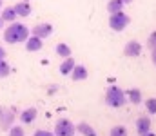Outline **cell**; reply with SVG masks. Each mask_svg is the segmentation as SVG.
Returning a JSON list of instances; mask_svg holds the SVG:
<instances>
[{"instance_id":"cell-1","label":"cell","mask_w":156,"mask_h":136,"mask_svg":"<svg viewBox=\"0 0 156 136\" xmlns=\"http://www.w3.org/2000/svg\"><path fill=\"white\" fill-rule=\"evenodd\" d=\"M29 38V27L20 22H11L7 29H4V40L7 44H22Z\"/></svg>"},{"instance_id":"cell-2","label":"cell","mask_w":156,"mask_h":136,"mask_svg":"<svg viewBox=\"0 0 156 136\" xmlns=\"http://www.w3.org/2000/svg\"><path fill=\"white\" fill-rule=\"evenodd\" d=\"M105 103L111 107H122L125 103V92L118 85H111L105 91Z\"/></svg>"},{"instance_id":"cell-3","label":"cell","mask_w":156,"mask_h":136,"mask_svg":"<svg viewBox=\"0 0 156 136\" xmlns=\"http://www.w3.org/2000/svg\"><path fill=\"white\" fill-rule=\"evenodd\" d=\"M55 136H75L76 133V127L73 125V122L71 120H67V118H60L56 124H55Z\"/></svg>"},{"instance_id":"cell-4","label":"cell","mask_w":156,"mask_h":136,"mask_svg":"<svg viewBox=\"0 0 156 136\" xmlns=\"http://www.w3.org/2000/svg\"><path fill=\"white\" fill-rule=\"evenodd\" d=\"M129 22H131V18H129V15H125L123 11H120V13H115V15H111L109 16V26H111V29L113 31H123L127 26H129Z\"/></svg>"},{"instance_id":"cell-5","label":"cell","mask_w":156,"mask_h":136,"mask_svg":"<svg viewBox=\"0 0 156 136\" xmlns=\"http://www.w3.org/2000/svg\"><path fill=\"white\" fill-rule=\"evenodd\" d=\"M13 122H15V113L11 109L2 107L0 109V129L9 131V127H13Z\"/></svg>"},{"instance_id":"cell-6","label":"cell","mask_w":156,"mask_h":136,"mask_svg":"<svg viewBox=\"0 0 156 136\" xmlns=\"http://www.w3.org/2000/svg\"><path fill=\"white\" fill-rule=\"evenodd\" d=\"M31 33H33V37H38V38H47V37H51V33H53V26L51 24H47V22H44V24H37L33 29H31Z\"/></svg>"},{"instance_id":"cell-7","label":"cell","mask_w":156,"mask_h":136,"mask_svg":"<svg viewBox=\"0 0 156 136\" xmlns=\"http://www.w3.org/2000/svg\"><path fill=\"white\" fill-rule=\"evenodd\" d=\"M123 54H125V56H131V58L140 56V54H142V45H140V42H136V40L127 42L125 47H123Z\"/></svg>"},{"instance_id":"cell-8","label":"cell","mask_w":156,"mask_h":136,"mask_svg":"<svg viewBox=\"0 0 156 136\" xmlns=\"http://www.w3.org/2000/svg\"><path fill=\"white\" fill-rule=\"evenodd\" d=\"M136 131H138V134H147L149 131H151V118H147V116H140L138 120H136Z\"/></svg>"},{"instance_id":"cell-9","label":"cell","mask_w":156,"mask_h":136,"mask_svg":"<svg viewBox=\"0 0 156 136\" xmlns=\"http://www.w3.org/2000/svg\"><path fill=\"white\" fill-rule=\"evenodd\" d=\"M37 116H38L37 107H27V109H24V111L20 113V122H22V124H31Z\"/></svg>"},{"instance_id":"cell-10","label":"cell","mask_w":156,"mask_h":136,"mask_svg":"<svg viewBox=\"0 0 156 136\" xmlns=\"http://www.w3.org/2000/svg\"><path fill=\"white\" fill-rule=\"evenodd\" d=\"M13 7H15V11H16L18 16H29V15H31V4H29L27 0L18 2V4H15Z\"/></svg>"},{"instance_id":"cell-11","label":"cell","mask_w":156,"mask_h":136,"mask_svg":"<svg viewBox=\"0 0 156 136\" xmlns=\"http://www.w3.org/2000/svg\"><path fill=\"white\" fill-rule=\"evenodd\" d=\"M87 67L85 65H75L73 67V71H71V78L75 80V82H80V80H85L87 78Z\"/></svg>"},{"instance_id":"cell-12","label":"cell","mask_w":156,"mask_h":136,"mask_svg":"<svg viewBox=\"0 0 156 136\" xmlns=\"http://www.w3.org/2000/svg\"><path fill=\"white\" fill-rule=\"evenodd\" d=\"M42 38L38 37H29L27 40H26V49L29 51V53H35V51H40L42 49Z\"/></svg>"},{"instance_id":"cell-13","label":"cell","mask_w":156,"mask_h":136,"mask_svg":"<svg viewBox=\"0 0 156 136\" xmlns=\"http://www.w3.org/2000/svg\"><path fill=\"white\" fill-rule=\"evenodd\" d=\"M0 16H2V20H4V22H9V24H11V22H15V20H16V16H18V15H16L15 7H13V5H9V7H4V9H2V15H0Z\"/></svg>"},{"instance_id":"cell-14","label":"cell","mask_w":156,"mask_h":136,"mask_svg":"<svg viewBox=\"0 0 156 136\" xmlns=\"http://www.w3.org/2000/svg\"><path fill=\"white\" fill-rule=\"evenodd\" d=\"M75 65H76V64H75V58H71V56H69V58H64V62L60 64V73L67 76V75H71V71H73Z\"/></svg>"},{"instance_id":"cell-15","label":"cell","mask_w":156,"mask_h":136,"mask_svg":"<svg viewBox=\"0 0 156 136\" xmlns=\"http://www.w3.org/2000/svg\"><path fill=\"white\" fill-rule=\"evenodd\" d=\"M76 131H80L83 136H96V131H94L93 125H89L87 122H80L76 125Z\"/></svg>"},{"instance_id":"cell-16","label":"cell","mask_w":156,"mask_h":136,"mask_svg":"<svg viewBox=\"0 0 156 136\" xmlns=\"http://www.w3.org/2000/svg\"><path fill=\"white\" fill-rule=\"evenodd\" d=\"M122 9H123V2H122V0H109V2H107V11H109L111 15L120 13Z\"/></svg>"},{"instance_id":"cell-17","label":"cell","mask_w":156,"mask_h":136,"mask_svg":"<svg viewBox=\"0 0 156 136\" xmlns=\"http://www.w3.org/2000/svg\"><path fill=\"white\" fill-rule=\"evenodd\" d=\"M127 98H129L131 103L138 105V103L142 102V92H140V89H129L127 91Z\"/></svg>"},{"instance_id":"cell-18","label":"cell","mask_w":156,"mask_h":136,"mask_svg":"<svg viewBox=\"0 0 156 136\" xmlns=\"http://www.w3.org/2000/svg\"><path fill=\"white\" fill-rule=\"evenodd\" d=\"M56 54L62 58H69L71 56V47L67 44H58L56 45Z\"/></svg>"},{"instance_id":"cell-19","label":"cell","mask_w":156,"mask_h":136,"mask_svg":"<svg viewBox=\"0 0 156 136\" xmlns=\"http://www.w3.org/2000/svg\"><path fill=\"white\" fill-rule=\"evenodd\" d=\"M9 73H11V67H9V64H7L5 60H0V78H5V76H9Z\"/></svg>"},{"instance_id":"cell-20","label":"cell","mask_w":156,"mask_h":136,"mask_svg":"<svg viewBox=\"0 0 156 136\" xmlns=\"http://www.w3.org/2000/svg\"><path fill=\"white\" fill-rule=\"evenodd\" d=\"M145 109L149 114H156V98H147L145 100Z\"/></svg>"},{"instance_id":"cell-21","label":"cell","mask_w":156,"mask_h":136,"mask_svg":"<svg viewBox=\"0 0 156 136\" xmlns=\"http://www.w3.org/2000/svg\"><path fill=\"white\" fill-rule=\"evenodd\" d=\"M109 136H127V129H125L123 125H115V127L111 129Z\"/></svg>"},{"instance_id":"cell-22","label":"cell","mask_w":156,"mask_h":136,"mask_svg":"<svg viewBox=\"0 0 156 136\" xmlns=\"http://www.w3.org/2000/svg\"><path fill=\"white\" fill-rule=\"evenodd\" d=\"M9 136H26V133H24V129H22V127L13 125V127H9Z\"/></svg>"},{"instance_id":"cell-23","label":"cell","mask_w":156,"mask_h":136,"mask_svg":"<svg viewBox=\"0 0 156 136\" xmlns=\"http://www.w3.org/2000/svg\"><path fill=\"white\" fill-rule=\"evenodd\" d=\"M147 47H149L151 51H154L156 49V31L149 35V38H147Z\"/></svg>"},{"instance_id":"cell-24","label":"cell","mask_w":156,"mask_h":136,"mask_svg":"<svg viewBox=\"0 0 156 136\" xmlns=\"http://www.w3.org/2000/svg\"><path fill=\"white\" fill-rule=\"evenodd\" d=\"M33 136H55L51 131H44V129H38V131H35V134Z\"/></svg>"},{"instance_id":"cell-25","label":"cell","mask_w":156,"mask_h":136,"mask_svg":"<svg viewBox=\"0 0 156 136\" xmlns=\"http://www.w3.org/2000/svg\"><path fill=\"white\" fill-rule=\"evenodd\" d=\"M4 58H5V49L0 45V60H4Z\"/></svg>"},{"instance_id":"cell-26","label":"cell","mask_w":156,"mask_h":136,"mask_svg":"<svg viewBox=\"0 0 156 136\" xmlns=\"http://www.w3.org/2000/svg\"><path fill=\"white\" fill-rule=\"evenodd\" d=\"M151 58H153V64H154V65H156V49H154V51H153V56H151Z\"/></svg>"},{"instance_id":"cell-27","label":"cell","mask_w":156,"mask_h":136,"mask_svg":"<svg viewBox=\"0 0 156 136\" xmlns=\"http://www.w3.org/2000/svg\"><path fill=\"white\" fill-rule=\"evenodd\" d=\"M4 24H5V22H4V20H2V16H0V29H4Z\"/></svg>"},{"instance_id":"cell-28","label":"cell","mask_w":156,"mask_h":136,"mask_svg":"<svg viewBox=\"0 0 156 136\" xmlns=\"http://www.w3.org/2000/svg\"><path fill=\"white\" fill-rule=\"evenodd\" d=\"M122 2H123V4H131L133 0H122Z\"/></svg>"},{"instance_id":"cell-29","label":"cell","mask_w":156,"mask_h":136,"mask_svg":"<svg viewBox=\"0 0 156 136\" xmlns=\"http://www.w3.org/2000/svg\"><path fill=\"white\" fill-rule=\"evenodd\" d=\"M142 136H156V134H153V133H147V134H142Z\"/></svg>"},{"instance_id":"cell-30","label":"cell","mask_w":156,"mask_h":136,"mask_svg":"<svg viewBox=\"0 0 156 136\" xmlns=\"http://www.w3.org/2000/svg\"><path fill=\"white\" fill-rule=\"evenodd\" d=\"M2 4H4V0H0V9H2Z\"/></svg>"}]
</instances>
